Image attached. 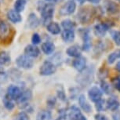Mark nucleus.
Listing matches in <instances>:
<instances>
[{
	"instance_id": "obj_1",
	"label": "nucleus",
	"mask_w": 120,
	"mask_h": 120,
	"mask_svg": "<svg viewBox=\"0 0 120 120\" xmlns=\"http://www.w3.org/2000/svg\"><path fill=\"white\" fill-rule=\"evenodd\" d=\"M41 11V17L44 23L49 21L53 18L54 13V6L53 4H44L42 7L40 9Z\"/></svg>"
},
{
	"instance_id": "obj_2",
	"label": "nucleus",
	"mask_w": 120,
	"mask_h": 120,
	"mask_svg": "<svg viewBox=\"0 0 120 120\" xmlns=\"http://www.w3.org/2000/svg\"><path fill=\"white\" fill-rule=\"evenodd\" d=\"M76 9V3L74 0H68L60 8L59 13L61 16H67L72 14Z\"/></svg>"
},
{
	"instance_id": "obj_3",
	"label": "nucleus",
	"mask_w": 120,
	"mask_h": 120,
	"mask_svg": "<svg viewBox=\"0 0 120 120\" xmlns=\"http://www.w3.org/2000/svg\"><path fill=\"white\" fill-rule=\"evenodd\" d=\"M111 23L108 22H103L101 24H97L94 26V34L98 37H104L105 35L108 30L112 28Z\"/></svg>"
},
{
	"instance_id": "obj_4",
	"label": "nucleus",
	"mask_w": 120,
	"mask_h": 120,
	"mask_svg": "<svg viewBox=\"0 0 120 120\" xmlns=\"http://www.w3.org/2000/svg\"><path fill=\"white\" fill-rule=\"evenodd\" d=\"M16 63H17V66L24 69L31 68L33 66V61L28 56L21 55L18 56L17 59L16 60Z\"/></svg>"
},
{
	"instance_id": "obj_5",
	"label": "nucleus",
	"mask_w": 120,
	"mask_h": 120,
	"mask_svg": "<svg viewBox=\"0 0 120 120\" xmlns=\"http://www.w3.org/2000/svg\"><path fill=\"white\" fill-rule=\"evenodd\" d=\"M79 33H80L83 40L82 49L88 51L91 48V39H90V31L88 29H81L79 31Z\"/></svg>"
},
{
	"instance_id": "obj_6",
	"label": "nucleus",
	"mask_w": 120,
	"mask_h": 120,
	"mask_svg": "<svg viewBox=\"0 0 120 120\" xmlns=\"http://www.w3.org/2000/svg\"><path fill=\"white\" fill-rule=\"evenodd\" d=\"M56 71V67L50 61H45L40 68V74L42 75H50Z\"/></svg>"
},
{
	"instance_id": "obj_7",
	"label": "nucleus",
	"mask_w": 120,
	"mask_h": 120,
	"mask_svg": "<svg viewBox=\"0 0 120 120\" xmlns=\"http://www.w3.org/2000/svg\"><path fill=\"white\" fill-rule=\"evenodd\" d=\"M10 33V25L4 21L0 19V40L4 41L9 37Z\"/></svg>"
},
{
	"instance_id": "obj_8",
	"label": "nucleus",
	"mask_w": 120,
	"mask_h": 120,
	"mask_svg": "<svg viewBox=\"0 0 120 120\" xmlns=\"http://www.w3.org/2000/svg\"><path fill=\"white\" fill-rule=\"evenodd\" d=\"M102 95H103V92L101 89H99L98 87L97 86H94L92 88H90L89 90V92H88V96H89L90 99L91 100L94 102H97V101L102 99Z\"/></svg>"
},
{
	"instance_id": "obj_9",
	"label": "nucleus",
	"mask_w": 120,
	"mask_h": 120,
	"mask_svg": "<svg viewBox=\"0 0 120 120\" xmlns=\"http://www.w3.org/2000/svg\"><path fill=\"white\" fill-rule=\"evenodd\" d=\"M92 17V10L88 8L81 9L78 13V18L82 24L86 23Z\"/></svg>"
},
{
	"instance_id": "obj_10",
	"label": "nucleus",
	"mask_w": 120,
	"mask_h": 120,
	"mask_svg": "<svg viewBox=\"0 0 120 120\" xmlns=\"http://www.w3.org/2000/svg\"><path fill=\"white\" fill-rule=\"evenodd\" d=\"M69 117L71 120H86L84 115L81 113L80 110L75 106L71 108L69 111Z\"/></svg>"
},
{
	"instance_id": "obj_11",
	"label": "nucleus",
	"mask_w": 120,
	"mask_h": 120,
	"mask_svg": "<svg viewBox=\"0 0 120 120\" xmlns=\"http://www.w3.org/2000/svg\"><path fill=\"white\" fill-rule=\"evenodd\" d=\"M21 91L19 87L16 86H10L7 89V96L12 100H17L21 96Z\"/></svg>"
},
{
	"instance_id": "obj_12",
	"label": "nucleus",
	"mask_w": 120,
	"mask_h": 120,
	"mask_svg": "<svg viewBox=\"0 0 120 120\" xmlns=\"http://www.w3.org/2000/svg\"><path fill=\"white\" fill-rule=\"evenodd\" d=\"M105 8L106 11L110 14H115L119 10L117 3L113 1H111V0H106L105 2Z\"/></svg>"
},
{
	"instance_id": "obj_13",
	"label": "nucleus",
	"mask_w": 120,
	"mask_h": 120,
	"mask_svg": "<svg viewBox=\"0 0 120 120\" xmlns=\"http://www.w3.org/2000/svg\"><path fill=\"white\" fill-rule=\"evenodd\" d=\"M24 53H25L26 56H29V57H37L39 55L40 50L35 45H28L25 47Z\"/></svg>"
},
{
	"instance_id": "obj_14",
	"label": "nucleus",
	"mask_w": 120,
	"mask_h": 120,
	"mask_svg": "<svg viewBox=\"0 0 120 120\" xmlns=\"http://www.w3.org/2000/svg\"><path fill=\"white\" fill-rule=\"evenodd\" d=\"M86 58L83 57V56H79V57L76 58L75 60H74L73 62H72L73 67L77 71L80 72L82 71L86 68Z\"/></svg>"
},
{
	"instance_id": "obj_15",
	"label": "nucleus",
	"mask_w": 120,
	"mask_h": 120,
	"mask_svg": "<svg viewBox=\"0 0 120 120\" xmlns=\"http://www.w3.org/2000/svg\"><path fill=\"white\" fill-rule=\"evenodd\" d=\"M66 53L69 56L78 58L79 56H81V54H82V49H81L78 45H74V46H70L69 48L67 49Z\"/></svg>"
},
{
	"instance_id": "obj_16",
	"label": "nucleus",
	"mask_w": 120,
	"mask_h": 120,
	"mask_svg": "<svg viewBox=\"0 0 120 120\" xmlns=\"http://www.w3.org/2000/svg\"><path fill=\"white\" fill-rule=\"evenodd\" d=\"M6 17L11 22L13 23H19V22L21 21L22 18L20 14V13L17 12L14 10H9L7 13H6Z\"/></svg>"
},
{
	"instance_id": "obj_17",
	"label": "nucleus",
	"mask_w": 120,
	"mask_h": 120,
	"mask_svg": "<svg viewBox=\"0 0 120 120\" xmlns=\"http://www.w3.org/2000/svg\"><path fill=\"white\" fill-rule=\"evenodd\" d=\"M39 19L38 18V17L36 16L35 13H31L28 15V27L31 29H34L39 25Z\"/></svg>"
},
{
	"instance_id": "obj_18",
	"label": "nucleus",
	"mask_w": 120,
	"mask_h": 120,
	"mask_svg": "<svg viewBox=\"0 0 120 120\" xmlns=\"http://www.w3.org/2000/svg\"><path fill=\"white\" fill-rule=\"evenodd\" d=\"M119 106L120 104L115 97H110L106 102V108L111 111H117Z\"/></svg>"
},
{
	"instance_id": "obj_19",
	"label": "nucleus",
	"mask_w": 120,
	"mask_h": 120,
	"mask_svg": "<svg viewBox=\"0 0 120 120\" xmlns=\"http://www.w3.org/2000/svg\"><path fill=\"white\" fill-rule=\"evenodd\" d=\"M79 104L86 112L90 113L92 111V107L89 105L84 95H80V97H79Z\"/></svg>"
},
{
	"instance_id": "obj_20",
	"label": "nucleus",
	"mask_w": 120,
	"mask_h": 120,
	"mask_svg": "<svg viewBox=\"0 0 120 120\" xmlns=\"http://www.w3.org/2000/svg\"><path fill=\"white\" fill-rule=\"evenodd\" d=\"M61 38L65 42H71L75 39V32L72 30H64L61 34Z\"/></svg>"
},
{
	"instance_id": "obj_21",
	"label": "nucleus",
	"mask_w": 120,
	"mask_h": 120,
	"mask_svg": "<svg viewBox=\"0 0 120 120\" xmlns=\"http://www.w3.org/2000/svg\"><path fill=\"white\" fill-rule=\"evenodd\" d=\"M47 31L52 35H58L60 32V27L56 22H51L46 26Z\"/></svg>"
},
{
	"instance_id": "obj_22",
	"label": "nucleus",
	"mask_w": 120,
	"mask_h": 120,
	"mask_svg": "<svg viewBox=\"0 0 120 120\" xmlns=\"http://www.w3.org/2000/svg\"><path fill=\"white\" fill-rule=\"evenodd\" d=\"M54 48H55V46L51 42H46L42 45V50L44 52V53L47 54V55L53 53L54 51Z\"/></svg>"
},
{
	"instance_id": "obj_23",
	"label": "nucleus",
	"mask_w": 120,
	"mask_h": 120,
	"mask_svg": "<svg viewBox=\"0 0 120 120\" xmlns=\"http://www.w3.org/2000/svg\"><path fill=\"white\" fill-rule=\"evenodd\" d=\"M36 120H51V112L48 110H42L38 113Z\"/></svg>"
},
{
	"instance_id": "obj_24",
	"label": "nucleus",
	"mask_w": 120,
	"mask_h": 120,
	"mask_svg": "<svg viewBox=\"0 0 120 120\" xmlns=\"http://www.w3.org/2000/svg\"><path fill=\"white\" fill-rule=\"evenodd\" d=\"M10 63V56L7 52L2 51L0 52V64L6 65Z\"/></svg>"
},
{
	"instance_id": "obj_25",
	"label": "nucleus",
	"mask_w": 120,
	"mask_h": 120,
	"mask_svg": "<svg viewBox=\"0 0 120 120\" xmlns=\"http://www.w3.org/2000/svg\"><path fill=\"white\" fill-rule=\"evenodd\" d=\"M27 0H17L14 3V10L18 13L24 11L26 6Z\"/></svg>"
},
{
	"instance_id": "obj_26",
	"label": "nucleus",
	"mask_w": 120,
	"mask_h": 120,
	"mask_svg": "<svg viewBox=\"0 0 120 120\" xmlns=\"http://www.w3.org/2000/svg\"><path fill=\"white\" fill-rule=\"evenodd\" d=\"M61 26L64 28V30H74V28H75L76 24L75 22H73L72 21L69 19H66V20H64L62 22H61Z\"/></svg>"
},
{
	"instance_id": "obj_27",
	"label": "nucleus",
	"mask_w": 120,
	"mask_h": 120,
	"mask_svg": "<svg viewBox=\"0 0 120 120\" xmlns=\"http://www.w3.org/2000/svg\"><path fill=\"white\" fill-rule=\"evenodd\" d=\"M31 93L29 90H25V91L21 92V96L19 97V98L17 101L19 103H24L26 101H28L31 98Z\"/></svg>"
},
{
	"instance_id": "obj_28",
	"label": "nucleus",
	"mask_w": 120,
	"mask_h": 120,
	"mask_svg": "<svg viewBox=\"0 0 120 120\" xmlns=\"http://www.w3.org/2000/svg\"><path fill=\"white\" fill-rule=\"evenodd\" d=\"M120 58V49H117V50L114 51L113 53H110L108 56V64H113L117 59Z\"/></svg>"
},
{
	"instance_id": "obj_29",
	"label": "nucleus",
	"mask_w": 120,
	"mask_h": 120,
	"mask_svg": "<svg viewBox=\"0 0 120 120\" xmlns=\"http://www.w3.org/2000/svg\"><path fill=\"white\" fill-rule=\"evenodd\" d=\"M110 35L112 36L113 41L115 42V43L117 46H120V31L116 30H111Z\"/></svg>"
},
{
	"instance_id": "obj_30",
	"label": "nucleus",
	"mask_w": 120,
	"mask_h": 120,
	"mask_svg": "<svg viewBox=\"0 0 120 120\" xmlns=\"http://www.w3.org/2000/svg\"><path fill=\"white\" fill-rule=\"evenodd\" d=\"M3 103H4V105H5V107L7 108L9 110H11L13 109V107H14V105H13V101H12V99L10 98L7 95L4 97L3 99Z\"/></svg>"
},
{
	"instance_id": "obj_31",
	"label": "nucleus",
	"mask_w": 120,
	"mask_h": 120,
	"mask_svg": "<svg viewBox=\"0 0 120 120\" xmlns=\"http://www.w3.org/2000/svg\"><path fill=\"white\" fill-rule=\"evenodd\" d=\"M96 103V108L97 111H99V112H102L103 110H105V101H104V100L101 99L99 100V101H97Z\"/></svg>"
},
{
	"instance_id": "obj_32",
	"label": "nucleus",
	"mask_w": 120,
	"mask_h": 120,
	"mask_svg": "<svg viewBox=\"0 0 120 120\" xmlns=\"http://www.w3.org/2000/svg\"><path fill=\"white\" fill-rule=\"evenodd\" d=\"M13 120H29V118L25 112H21L15 115Z\"/></svg>"
},
{
	"instance_id": "obj_33",
	"label": "nucleus",
	"mask_w": 120,
	"mask_h": 120,
	"mask_svg": "<svg viewBox=\"0 0 120 120\" xmlns=\"http://www.w3.org/2000/svg\"><path fill=\"white\" fill-rule=\"evenodd\" d=\"M112 85L118 91L120 92V75L116 76L112 79Z\"/></svg>"
},
{
	"instance_id": "obj_34",
	"label": "nucleus",
	"mask_w": 120,
	"mask_h": 120,
	"mask_svg": "<svg viewBox=\"0 0 120 120\" xmlns=\"http://www.w3.org/2000/svg\"><path fill=\"white\" fill-rule=\"evenodd\" d=\"M101 89H102V91H104L105 94H110L111 91H112V88L109 86L108 82H101Z\"/></svg>"
},
{
	"instance_id": "obj_35",
	"label": "nucleus",
	"mask_w": 120,
	"mask_h": 120,
	"mask_svg": "<svg viewBox=\"0 0 120 120\" xmlns=\"http://www.w3.org/2000/svg\"><path fill=\"white\" fill-rule=\"evenodd\" d=\"M31 41H32V43L34 45H37L38 43H40L41 42V38H40L39 35L38 33H34L32 35V38H31Z\"/></svg>"
},
{
	"instance_id": "obj_36",
	"label": "nucleus",
	"mask_w": 120,
	"mask_h": 120,
	"mask_svg": "<svg viewBox=\"0 0 120 120\" xmlns=\"http://www.w3.org/2000/svg\"><path fill=\"white\" fill-rule=\"evenodd\" d=\"M95 119L96 120H109L106 115H102V114H97L95 115Z\"/></svg>"
},
{
	"instance_id": "obj_37",
	"label": "nucleus",
	"mask_w": 120,
	"mask_h": 120,
	"mask_svg": "<svg viewBox=\"0 0 120 120\" xmlns=\"http://www.w3.org/2000/svg\"><path fill=\"white\" fill-rule=\"evenodd\" d=\"M112 118H113V120H120V112L116 111V112H115V114H113Z\"/></svg>"
},
{
	"instance_id": "obj_38",
	"label": "nucleus",
	"mask_w": 120,
	"mask_h": 120,
	"mask_svg": "<svg viewBox=\"0 0 120 120\" xmlns=\"http://www.w3.org/2000/svg\"><path fill=\"white\" fill-rule=\"evenodd\" d=\"M115 69H116L119 72H120V61H119L116 64V66H115Z\"/></svg>"
},
{
	"instance_id": "obj_39",
	"label": "nucleus",
	"mask_w": 120,
	"mask_h": 120,
	"mask_svg": "<svg viewBox=\"0 0 120 120\" xmlns=\"http://www.w3.org/2000/svg\"><path fill=\"white\" fill-rule=\"evenodd\" d=\"M88 1H89L90 3H91L97 4V3H100V1H101V0H88Z\"/></svg>"
},
{
	"instance_id": "obj_40",
	"label": "nucleus",
	"mask_w": 120,
	"mask_h": 120,
	"mask_svg": "<svg viewBox=\"0 0 120 120\" xmlns=\"http://www.w3.org/2000/svg\"><path fill=\"white\" fill-rule=\"evenodd\" d=\"M46 1L52 4V3H57L59 0H46Z\"/></svg>"
},
{
	"instance_id": "obj_41",
	"label": "nucleus",
	"mask_w": 120,
	"mask_h": 120,
	"mask_svg": "<svg viewBox=\"0 0 120 120\" xmlns=\"http://www.w3.org/2000/svg\"><path fill=\"white\" fill-rule=\"evenodd\" d=\"M74 1H77L79 4H81V5H82V4H83L85 3L86 0H74Z\"/></svg>"
},
{
	"instance_id": "obj_42",
	"label": "nucleus",
	"mask_w": 120,
	"mask_h": 120,
	"mask_svg": "<svg viewBox=\"0 0 120 120\" xmlns=\"http://www.w3.org/2000/svg\"><path fill=\"white\" fill-rule=\"evenodd\" d=\"M3 74H4V70L3 68L0 67V75H3Z\"/></svg>"
},
{
	"instance_id": "obj_43",
	"label": "nucleus",
	"mask_w": 120,
	"mask_h": 120,
	"mask_svg": "<svg viewBox=\"0 0 120 120\" xmlns=\"http://www.w3.org/2000/svg\"><path fill=\"white\" fill-rule=\"evenodd\" d=\"M117 1H119V2H120V0H117Z\"/></svg>"
}]
</instances>
